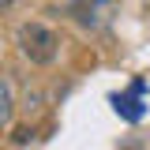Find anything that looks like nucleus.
<instances>
[{"instance_id": "nucleus-1", "label": "nucleus", "mask_w": 150, "mask_h": 150, "mask_svg": "<svg viewBox=\"0 0 150 150\" xmlns=\"http://www.w3.org/2000/svg\"><path fill=\"white\" fill-rule=\"evenodd\" d=\"M15 41H19V53L26 56L30 64H41V68L53 64L56 53H60V38H56V30H49L45 23H23Z\"/></svg>"}, {"instance_id": "nucleus-2", "label": "nucleus", "mask_w": 150, "mask_h": 150, "mask_svg": "<svg viewBox=\"0 0 150 150\" xmlns=\"http://www.w3.org/2000/svg\"><path fill=\"white\" fill-rule=\"evenodd\" d=\"M112 105L120 116H128V120H139L143 116V105H139V94H116L112 98Z\"/></svg>"}, {"instance_id": "nucleus-5", "label": "nucleus", "mask_w": 150, "mask_h": 150, "mask_svg": "<svg viewBox=\"0 0 150 150\" xmlns=\"http://www.w3.org/2000/svg\"><path fill=\"white\" fill-rule=\"evenodd\" d=\"M19 0H0V11H8V8H15Z\"/></svg>"}, {"instance_id": "nucleus-4", "label": "nucleus", "mask_w": 150, "mask_h": 150, "mask_svg": "<svg viewBox=\"0 0 150 150\" xmlns=\"http://www.w3.org/2000/svg\"><path fill=\"white\" fill-rule=\"evenodd\" d=\"M11 143H15V146H26V143H34V128H15Z\"/></svg>"}, {"instance_id": "nucleus-6", "label": "nucleus", "mask_w": 150, "mask_h": 150, "mask_svg": "<svg viewBox=\"0 0 150 150\" xmlns=\"http://www.w3.org/2000/svg\"><path fill=\"white\" fill-rule=\"evenodd\" d=\"M98 4H101V0H98Z\"/></svg>"}, {"instance_id": "nucleus-3", "label": "nucleus", "mask_w": 150, "mask_h": 150, "mask_svg": "<svg viewBox=\"0 0 150 150\" xmlns=\"http://www.w3.org/2000/svg\"><path fill=\"white\" fill-rule=\"evenodd\" d=\"M11 112H15V98H11V86L0 79V131L11 124Z\"/></svg>"}]
</instances>
